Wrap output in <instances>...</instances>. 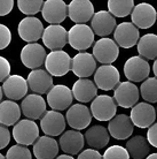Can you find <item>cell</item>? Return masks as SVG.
Listing matches in <instances>:
<instances>
[{"mask_svg":"<svg viewBox=\"0 0 157 159\" xmlns=\"http://www.w3.org/2000/svg\"><path fill=\"white\" fill-rule=\"evenodd\" d=\"M0 159H6V158H5V156L2 155V153H1V152H0Z\"/></svg>","mask_w":157,"mask_h":159,"instance_id":"cell-48","label":"cell"},{"mask_svg":"<svg viewBox=\"0 0 157 159\" xmlns=\"http://www.w3.org/2000/svg\"><path fill=\"white\" fill-rule=\"evenodd\" d=\"M84 135L78 130L64 131L59 139V148L62 149L66 155L69 156L79 155L84 148Z\"/></svg>","mask_w":157,"mask_h":159,"instance_id":"cell-26","label":"cell"},{"mask_svg":"<svg viewBox=\"0 0 157 159\" xmlns=\"http://www.w3.org/2000/svg\"><path fill=\"white\" fill-rule=\"evenodd\" d=\"M71 92L79 103H90L98 95V88L91 80L79 79L74 83Z\"/></svg>","mask_w":157,"mask_h":159,"instance_id":"cell-28","label":"cell"},{"mask_svg":"<svg viewBox=\"0 0 157 159\" xmlns=\"http://www.w3.org/2000/svg\"><path fill=\"white\" fill-rule=\"evenodd\" d=\"M147 142L149 143V145L154 148H157V122H155L154 125H151L148 128L147 131Z\"/></svg>","mask_w":157,"mask_h":159,"instance_id":"cell-41","label":"cell"},{"mask_svg":"<svg viewBox=\"0 0 157 159\" xmlns=\"http://www.w3.org/2000/svg\"><path fill=\"white\" fill-rule=\"evenodd\" d=\"M71 70L79 79H87L96 70V61L88 52H79L71 59Z\"/></svg>","mask_w":157,"mask_h":159,"instance_id":"cell-18","label":"cell"},{"mask_svg":"<svg viewBox=\"0 0 157 159\" xmlns=\"http://www.w3.org/2000/svg\"><path fill=\"white\" fill-rule=\"evenodd\" d=\"M126 151L132 159H143L149 155V143L145 136L137 135L126 142Z\"/></svg>","mask_w":157,"mask_h":159,"instance_id":"cell-32","label":"cell"},{"mask_svg":"<svg viewBox=\"0 0 157 159\" xmlns=\"http://www.w3.org/2000/svg\"><path fill=\"white\" fill-rule=\"evenodd\" d=\"M21 113L27 116L29 120H38L46 113V102L43 96L30 93L23 98L21 103Z\"/></svg>","mask_w":157,"mask_h":159,"instance_id":"cell-17","label":"cell"},{"mask_svg":"<svg viewBox=\"0 0 157 159\" xmlns=\"http://www.w3.org/2000/svg\"><path fill=\"white\" fill-rule=\"evenodd\" d=\"M84 139L86 141L88 147L93 148L95 150V149H102L107 147L110 141V135L103 126L94 125L86 130Z\"/></svg>","mask_w":157,"mask_h":159,"instance_id":"cell-29","label":"cell"},{"mask_svg":"<svg viewBox=\"0 0 157 159\" xmlns=\"http://www.w3.org/2000/svg\"><path fill=\"white\" fill-rule=\"evenodd\" d=\"M74 100V96L71 89L63 85L56 84L47 92V103L52 107V111H64L71 106Z\"/></svg>","mask_w":157,"mask_h":159,"instance_id":"cell-9","label":"cell"},{"mask_svg":"<svg viewBox=\"0 0 157 159\" xmlns=\"http://www.w3.org/2000/svg\"><path fill=\"white\" fill-rule=\"evenodd\" d=\"M91 114L99 121H110L117 112V105L108 95L96 96L91 103Z\"/></svg>","mask_w":157,"mask_h":159,"instance_id":"cell-4","label":"cell"},{"mask_svg":"<svg viewBox=\"0 0 157 159\" xmlns=\"http://www.w3.org/2000/svg\"><path fill=\"white\" fill-rule=\"evenodd\" d=\"M153 70H154V74H155V77L157 79V59L154 61V65H153Z\"/></svg>","mask_w":157,"mask_h":159,"instance_id":"cell-45","label":"cell"},{"mask_svg":"<svg viewBox=\"0 0 157 159\" xmlns=\"http://www.w3.org/2000/svg\"><path fill=\"white\" fill-rule=\"evenodd\" d=\"M156 114H157V108H156Z\"/></svg>","mask_w":157,"mask_h":159,"instance_id":"cell-49","label":"cell"},{"mask_svg":"<svg viewBox=\"0 0 157 159\" xmlns=\"http://www.w3.org/2000/svg\"><path fill=\"white\" fill-rule=\"evenodd\" d=\"M11 142V131L8 130V127L0 125V150L5 149Z\"/></svg>","mask_w":157,"mask_h":159,"instance_id":"cell-40","label":"cell"},{"mask_svg":"<svg viewBox=\"0 0 157 159\" xmlns=\"http://www.w3.org/2000/svg\"><path fill=\"white\" fill-rule=\"evenodd\" d=\"M137 46L140 57L145 60L148 61L157 59V35L146 34L139 38Z\"/></svg>","mask_w":157,"mask_h":159,"instance_id":"cell-31","label":"cell"},{"mask_svg":"<svg viewBox=\"0 0 157 159\" xmlns=\"http://www.w3.org/2000/svg\"><path fill=\"white\" fill-rule=\"evenodd\" d=\"M92 121V114L90 108L84 104H74L68 108L66 122L74 130H83L90 126Z\"/></svg>","mask_w":157,"mask_h":159,"instance_id":"cell-11","label":"cell"},{"mask_svg":"<svg viewBox=\"0 0 157 159\" xmlns=\"http://www.w3.org/2000/svg\"><path fill=\"white\" fill-rule=\"evenodd\" d=\"M77 159H102L101 153L94 149H85L78 155Z\"/></svg>","mask_w":157,"mask_h":159,"instance_id":"cell-42","label":"cell"},{"mask_svg":"<svg viewBox=\"0 0 157 159\" xmlns=\"http://www.w3.org/2000/svg\"><path fill=\"white\" fill-rule=\"evenodd\" d=\"M46 50L43 45L38 43L27 44L21 51V61L27 68L38 69L45 64L46 60Z\"/></svg>","mask_w":157,"mask_h":159,"instance_id":"cell-12","label":"cell"},{"mask_svg":"<svg viewBox=\"0 0 157 159\" xmlns=\"http://www.w3.org/2000/svg\"><path fill=\"white\" fill-rule=\"evenodd\" d=\"M55 159H75L72 156H69V155H61L59 157H56Z\"/></svg>","mask_w":157,"mask_h":159,"instance_id":"cell-44","label":"cell"},{"mask_svg":"<svg viewBox=\"0 0 157 159\" xmlns=\"http://www.w3.org/2000/svg\"><path fill=\"white\" fill-rule=\"evenodd\" d=\"M17 31L24 42H28L29 44L37 43V40H39L43 36L44 25L39 19L35 16H29L21 20L17 27Z\"/></svg>","mask_w":157,"mask_h":159,"instance_id":"cell-16","label":"cell"},{"mask_svg":"<svg viewBox=\"0 0 157 159\" xmlns=\"http://www.w3.org/2000/svg\"><path fill=\"white\" fill-rule=\"evenodd\" d=\"M6 159H32V155L27 147L15 144L11 149H8L7 155L5 156Z\"/></svg>","mask_w":157,"mask_h":159,"instance_id":"cell-36","label":"cell"},{"mask_svg":"<svg viewBox=\"0 0 157 159\" xmlns=\"http://www.w3.org/2000/svg\"><path fill=\"white\" fill-rule=\"evenodd\" d=\"M21 108L20 105L13 100H4L0 103V125L14 126L20 121Z\"/></svg>","mask_w":157,"mask_h":159,"instance_id":"cell-30","label":"cell"},{"mask_svg":"<svg viewBox=\"0 0 157 159\" xmlns=\"http://www.w3.org/2000/svg\"><path fill=\"white\" fill-rule=\"evenodd\" d=\"M41 39L51 51H61L68 43V31L60 24H49L44 29Z\"/></svg>","mask_w":157,"mask_h":159,"instance_id":"cell-8","label":"cell"},{"mask_svg":"<svg viewBox=\"0 0 157 159\" xmlns=\"http://www.w3.org/2000/svg\"><path fill=\"white\" fill-rule=\"evenodd\" d=\"M13 137L20 145H31L39 137V127L32 120H20L13 127Z\"/></svg>","mask_w":157,"mask_h":159,"instance_id":"cell-3","label":"cell"},{"mask_svg":"<svg viewBox=\"0 0 157 159\" xmlns=\"http://www.w3.org/2000/svg\"><path fill=\"white\" fill-rule=\"evenodd\" d=\"M13 0H0V16H6L13 11L14 8Z\"/></svg>","mask_w":157,"mask_h":159,"instance_id":"cell-43","label":"cell"},{"mask_svg":"<svg viewBox=\"0 0 157 159\" xmlns=\"http://www.w3.org/2000/svg\"><path fill=\"white\" fill-rule=\"evenodd\" d=\"M102 159H130V156L122 145H111L104 151Z\"/></svg>","mask_w":157,"mask_h":159,"instance_id":"cell-37","label":"cell"},{"mask_svg":"<svg viewBox=\"0 0 157 159\" xmlns=\"http://www.w3.org/2000/svg\"><path fill=\"white\" fill-rule=\"evenodd\" d=\"M146 159H157V152H155V153H150V155H148L147 157H146Z\"/></svg>","mask_w":157,"mask_h":159,"instance_id":"cell-46","label":"cell"},{"mask_svg":"<svg viewBox=\"0 0 157 159\" xmlns=\"http://www.w3.org/2000/svg\"><path fill=\"white\" fill-rule=\"evenodd\" d=\"M121 75L118 69L112 65H102L94 73V84L98 89L109 91L119 84Z\"/></svg>","mask_w":157,"mask_h":159,"instance_id":"cell-10","label":"cell"},{"mask_svg":"<svg viewBox=\"0 0 157 159\" xmlns=\"http://www.w3.org/2000/svg\"><path fill=\"white\" fill-rule=\"evenodd\" d=\"M134 8L133 0H109L108 12L114 17H126Z\"/></svg>","mask_w":157,"mask_h":159,"instance_id":"cell-33","label":"cell"},{"mask_svg":"<svg viewBox=\"0 0 157 159\" xmlns=\"http://www.w3.org/2000/svg\"><path fill=\"white\" fill-rule=\"evenodd\" d=\"M12 42V32L7 25L0 23V50H4Z\"/></svg>","mask_w":157,"mask_h":159,"instance_id":"cell-38","label":"cell"},{"mask_svg":"<svg viewBox=\"0 0 157 159\" xmlns=\"http://www.w3.org/2000/svg\"><path fill=\"white\" fill-rule=\"evenodd\" d=\"M92 56L102 65H111L119 56V48L111 38H100L94 43Z\"/></svg>","mask_w":157,"mask_h":159,"instance_id":"cell-6","label":"cell"},{"mask_svg":"<svg viewBox=\"0 0 157 159\" xmlns=\"http://www.w3.org/2000/svg\"><path fill=\"white\" fill-rule=\"evenodd\" d=\"M117 27L116 19L108 11H99L94 13L91 20V29L94 35L100 37H106L110 35Z\"/></svg>","mask_w":157,"mask_h":159,"instance_id":"cell-23","label":"cell"},{"mask_svg":"<svg viewBox=\"0 0 157 159\" xmlns=\"http://www.w3.org/2000/svg\"><path fill=\"white\" fill-rule=\"evenodd\" d=\"M139 97H140L139 89L132 82H129V81L119 82V84L115 88V103L123 108H132L135 104H138Z\"/></svg>","mask_w":157,"mask_h":159,"instance_id":"cell-5","label":"cell"},{"mask_svg":"<svg viewBox=\"0 0 157 159\" xmlns=\"http://www.w3.org/2000/svg\"><path fill=\"white\" fill-rule=\"evenodd\" d=\"M156 116V110L151 104L138 103L131 110L130 119L133 126L145 129V128H149L151 125L155 123Z\"/></svg>","mask_w":157,"mask_h":159,"instance_id":"cell-13","label":"cell"},{"mask_svg":"<svg viewBox=\"0 0 157 159\" xmlns=\"http://www.w3.org/2000/svg\"><path fill=\"white\" fill-rule=\"evenodd\" d=\"M107 130L109 133V135L112 136L115 139L123 141V139H127L129 137H131L134 130V126L129 116L118 114L109 121Z\"/></svg>","mask_w":157,"mask_h":159,"instance_id":"cell-24","label":"cell"},{"mask_svg":"<svg viewBox=\"0 0 157 159\" xmlns=\"http://www.w3.org/2000/svg\"><path fill=\"white\" fill-rule=\"evenodd\" d=\"M11 76V62L0 56V82H4Z\"/></svg>","mask_w":157,"mask_h":159,"instance_id":"cell-39","label":"cell"},{"mask_svg":"<svg viewBox=\"0 0 157 159\" xmlns=\"http://www.w3.org/2000/svg\"><path fill=\"white\" fill-rule=\"evenodd\" d=\"M115 43L123 48H131L137 45L140 38L139 29L131 22H122L116 27L114 31Z\"/></svg>","mask_w":157,"mask_h":159,"instance_id":"cell-15","label":"cell"},{"mask_svg":"<svg viewBox=\"0 0 157 159\" xmlns=\"http://www.w3.org/2000/svg\"><path fill=\"white\" fill-rule=\"evenodd\" d=\"M59 143L49 136H40L33 143V155L37 159H55L59 153Z\"/></svg>","mask_w":157,"mask_h":159,"instance_id":"cell-27","label":"cell"},{"mask_svg":"<svg viewBox=\"0 0 157 159\" xmlns=\"http://www.w3.org/2000/svg\"><path fill=\"white\" fill-rule=\"evenodd\" d=\"M41 14L49 24H60L67 19L68 5L62 0H47L43 5Z\"/></svg>","mask_w":157,"mask_h":159,"instance_id":"cell-21","label":"cell"},{"mask_svg":"<svg viewBox=\"0 0 157 159\" xmlns=\"http://www.w3.org/2000/svg\"><path fill=\"white\" fill-rule=\"evenodd\" d=\"M94 15V6L88 0H74L68 5V16L76 24H86Z\"/></svg>","mask_w":157,"mask_h":159,"instance_id":"cell-20","label":"cell"},{"mask_svg":"<svg viewBox=\"0 0 157 159\" xmlns=\"http://www.w3.org/2000/svg\"><path fill=\"white\" fill-rule=\"evenodd\" d=\"M68 43L77 51L85 52L94 43V32L87 24H75L68 31Z\"/></svg>","mask_w":157,"mask_h":159,"instance_id":"cell-2","label":"cell"},{"mask_svg":"<svg viewBox=\"0 0 157 159\" xmlns=\"http://www.w3.org/2000/svg\"><path fill=\"white\" fill-rule=\"evenodd\" d=\"M2 93L9 100H20L23 99L28 93V83L27 80L21 75H11L7 80L2 82Z\"/></svg>","mask_w":157,"mask_h":159,"instance_id":"cell-22","label":"cell"},{"mask_svg":"<svg viewBox=\"0 0 157 159\" xmlns=\"http://www.w3.org/2000/svg\"><path fill=\"white\" fill-rule=\"evenodd\" d=\"M45 70L53 77L67 75L71 70V58L66 51H51L46 56Z\"/></svg>","mask_w":157,"mask_h":159,"instance_id":"cell-1","label":"cell"},{"mask_svg":"<svg viewBox=\"0 0 157 159\" xmlns=\"http://www.w3.org/2000/svg\"><path fill=\"white\" fill-rule=\"evenodd\" d=\"M28 87L31 89L33 93L41 96L47 93L53 87V77L45 69L38 68L29 73L27 79Z\"/></svg>","mask_w":157,"mask_h":159,"instance_id":"cell-25","label":"cell"},{"mask_svg":"<svg viewBox=\"0 0 157 159\" xmlns=\"http://www.w3.org/2000/svg\"><path fill=\"white\" fill-rule=\"evenodd\" d=\"M44 1L41 0H20L17 1V7L25 15H35L41 12Z\"/></svg>","mask_w":157,"mask_h":159,"instance_id":"cell-35","label":"cell"},{"mask_svg":"<svg viewBox=\"0 0 157 159\" xmlns=\"http://www.w3.org/2000/svg\"><path fill=\"white\" fill-rule=\"evenodd\" d=\"M141 97L146 100V103H157V79L148 77L142 82L140 87Z\"/></svg>","mask_w":157,"mask_h":159,"instance_id":"cell-34","label":"cell"},{"mask_svg":"<svg viewBox=\"0 0 157 159\" xmlns=\"http://www.w3.org/2000/svg\"><path fill=\"white\" fill-rule=\"evenodd\" d=\"M132 22L137 28L148 29L153 27L157 20V12L150 4L141 2V4L134 5V8L131 13Z\"/></svg>","mask_w":157,"mask_h":159,"instance_id":"cell-14","label":"cell"},{"mask_svg":"<svg viewBox=\"0 0 157 159\" xmlns=\"http://www.w3.org/2000/svg\"><path fill=\"white\" fill-rule=\"evenodd\" d=\"M66 118L62 113L56 111H46L40 119L41 130L49 137L61 135L66 130Z\"/></svg>","mask_w":157,"mask_h":159,"instance_id":"cell-19","label":"cell"},{"mask_svg":"<svg viewBox=\"0 0 157 159\" xmlns=\"http://www.w3.org/2000/svg\"><path fill=\"white\" fill-rule=\"evenodd\" d=\"M150 73L149 62L140 56L131 57L124 65V75L129 82H141L148 79Z\"/></svg>","mask_w":157,"mask_h":159,"instance_id":"cell-7","label":"cell"},{"mask_svg":"<svg viewBox=\"0 0 157 159\" xmlns=\"http://www.w3.org/2000/svg\"><path fill=\"white\" fill-rule=\"evenodd\" d=\"M2 96H4V93H2V89H1V87H0V103H1V99H2Z\"/></svg>","mask_w":157,"mask_h":159,"instance_id":"cell-47","label":"cell"}]
</instances>
